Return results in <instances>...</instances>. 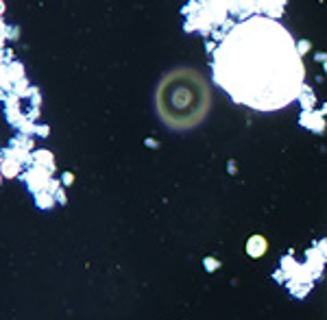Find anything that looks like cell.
Instances as JSON below:
<instances>
[{
	"mask_svg": "<svg viewBox=\"0 0 327 320\" xmlns=\"http://www.w3.org/2000/svg\"><path fill=\"white\" fill-rule=\"evenodd\" d=\"M299 48L272 17H249L225 35L214 54V79L235 103L277 111L303 94Z\"/></svg>",
	"mask_w": 327,
	"mask_h": 320,
	"instance_id": "cell-1",
	"label": "cell"
}]
</instances>
